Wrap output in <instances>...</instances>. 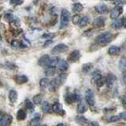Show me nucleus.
I'll use <instances>...</instances> for the list:
<instances>
[{
	"mask_svg": "<svg viewBox=\"0 0 126 126\" xmlns=\"http://www.w3.org/2000/svg\"><path fill=\"white\" fill-rule=\"evenodd\" d=\"M112 39V34L110 31L104 32L100 35H98L95 39V43L98 44V45H101V46H104L108 43H110Z\"/></svg>",
	"mask_w": 126,
	"mask_h": 126,
	"instance_id": "obj_1",
	"label": "nucleus"
},
{
	"mask_svg": "<svg viewBox=\"0 0 126 126\" xmlns=\"http://www.w3.org/2000/svg\"><path fill=\"white\" fill-rule=\"evenodd\" d=\"M70 21V13L66 10L63 9L60 14V28H64L69 24Z\"/></svg>",
	"mask_w": 126,
	"mask_h": 126,
	"instance_id": "obj_2",
	"label": "nucleus"
},
{
	"mask_svg": "<svg viewBox=\"0 0 126 126\" xmlns=\"http://www.w3.org/2000/svg\"><path fill=\"white\" fill-rule=\"evenodd\" d=\"M13 121V116L0 111V126H10Z\"/></svg>",
	"mask_w": 126,
	"mask_h": 126,
	"instance_id": "obj_3",
	"label": "nucleus"
},
{
	"mask_svg": "<svg viewBox=\"0 0 126 126\" xmlns=\"http://www.w3.org/2000/svg\"><path fill=\"white\" fill-rule=\"evenodd\" d=\"M122 12H123V7L120 6V5H116V6L112 9V11L110 12V17L112 20H115V19H117V18L119 17V16L122 14Z\"/></svg>",
	"mask_w": 126,
	"mask_h": 126,
	"instance_id": "obj_4",
	"label": "nucleus"
},
{
	"mask_svg": "<svg viewBox=\"0 0 126 126\" xmlns=\"http://www.w3.org/2000/svg\"><path fill=\"white\" fill-rule=\"evenodd\" d=\"M80 101V96L78 93H68L65 96V102L67 104H72L74 102Z\"/></svg>",
	"mask_w": 126,
	"mask_h": 126,
	"instance_id": "obj_5",
	"label": "nucleus"
},
{
	"mask_svg": "<svg viewBox=\"0 0 126 126\" xmlns=\"http://www.w3.org/2000/svg\"><path fill=\"white\" fill-rule=\"evenodd\" d=\"M68 48L69 47L67 46V45H65V44H57L56 46H54V47L52 48V50H51V53L52 54H57V53H62V52H65V51H67L68 50Z\"/></svg>",
	"mask_w": 126,
	"mask_h": 126,
	"instance_id": "obj_6",
	"label": "nucleus"
},
{
	"mask_svg": "<svg viewBox=\"0 0 126 126\" xmlns=\"http://www.w3.org/2000/svg\"><path fill=\"white\" fill-rule=\"evenodd\" d=\"M85 100H86V103L89 105V106H94L95 105V97L94 93L91 89H86L85 91Z\"/></svg>",
	"mask_w": 126,
	"mask_h": 126,
	"instance_id": "obj_7",
	"label": "nucleus"
},
{
	"mask_svg": "<svg viewBox=\"0 0 126 126\" xmlns=\"http://www.w3.org/2000/svg\"><path fill=\"white\" fill-rule=\"evenodd\" d=\"M67 79V74L65 72H61V74H59L55 79H54V81L56 82L57 86L59 87L60 85H62L63 83L65 82V80Z\"/></svg>",
	"mask_w": 126,
	"mask_h": 126,
	"instance_id": "obj_8",
	"label": "nucleus"
},
{
	"mask_svg": "<svg viewBox=\"0 0 126 126\" xmlns=\"http://www.w3.org/2000/svg\"><path fill=\"white\" fill-rule=\"evenodd\" d=\"M56 67L60 72H66L68 70V68H69V63L67 62L66 60H64V59H59L58 64H57Z\"/></svg>",
	"mask_w": 126,
	"mask_h": 126,
	"instance_id": "obj_9",
	"label": "nucleus"
},
{
	"mask_svg": "<svg viewBox=\"0 0 126 126\" xmlns=\"http://www.w3.org/2000/svg\"><path fill=\"white\" fill-rule=\"evenodd\" d=\"M79 58H80V52H79V50H78V49L73 50L69 54V57H68V59L70 61H72V62H77Z\"/></svg>",
	"mask_w": 126,
	"mask_h": 126,
	"instance_id": "obj_10",
	"label": "nucleus"
},
{
	"mask_svg": "<svg viewBox=\"0 0 126 126\" xmlns=\"http://www.w3.org/2000/svg\"><path fill=\"white\" fill-rule=\"evenodd\" d=\"M52 111L53 112H55V113H57V114H61V115H64L65 114V111L64 110L62 109V106H61V104L60 103H54L52 106Z\"/></svg>",
	"mask_w": 126,
	"mask_h": 126,
	"instance_id": "obj_11",
	"label": "nucleus"
},
{
	"mask_svg": "<svg viewBox=\"0 0 126 126\" xmlns=\"http://www.w3.org/2000/svg\"><path fill=\"white\" fill-rule=\"evenodd\" d=\"M49 59H50V56L49 55H47V54H45V55H43V56H41L40 58H39V60H38V64L40 65V66H42V67H47V64H48V61H49Z\"/></svg>",
	"mask_w": 126,
	"mask_h": 126,
	"instance_id": "obj_12",
	"label": "nucleus"
},
{
	"mask_svg": "<svg viewBox=\"0 0 126 126\" xmlns=\"http://www.w3.org/2000/svg\"><path fill=\"white\" fill-rule=\"evenodd\" d=\"M15 80L18 84H23V83H26L28 81V78L25 75H17L15 77Z\"/></svg>",
	"mask_w": 126,
	"mask_h": 126,
	"instance_id": "obj_13",
	"label": "nucleus"
},
{
	"mask_svg": "<svg viewBox=\"0 0 126 126\" xmlns=\"http://www.w3.org/2000/svg\"><path fill=\"white\" fill-rule=\"evenodd\" d=\"M41 109H42V111L44 113H49L50 111H52V107L49 103L47 102H43L42 105H41Z\"/></svg>",
	"mask_w": 126,
	"mask_h": 126,
	"instance_id": "obj_14",
	"label": "nucleus"
},
{
	"mask_svg": "<svg viewBox=\"0 0 126 126\" xmlns=\"http://www.w3.org/2000/svg\"><path fill=\"white\" fill-rule=\"evenodd\" d=\"M102 77V74H101V71L99 70H95L94 72L91 74V82L92 83H95L98 81V79Z\"/></svg>",
	"mask_w": 126,
	"mask_h": 126,
	"instance_id": "obj_15",
	"label": "nucleus"
},
{
	"mask_svg": "<svg viewBox=\"0 0 126 126\" xmlns=\"http://www.w3.org/2000/svg\"><path fill=\"white\" fill-rule=\"evenodd\" d=\"M115 80H116V77H115L114 75H112V74H109V75L106 77V84H107L109 87H111Z\"/></svg>",
	"mask_w": 126,
	"mask_h": 126,
	"instance_id": "obj_16",
	"label": "nucleus"
},
{
	"mask_svg": "<svg viewBox=\"0 0 126 126\" xmlns=\"http://www.w3.org/2000/svg\"><path fill=\"white\" fill-rule=\"evenodd\" d=\"M94 9H95V11H96L97 13H99V14H105V13H107V11H108V7H107L106 5H104V4H100V5L95 6Z\"/></svg>",
	"mask_w": 126,
	"mask_h": 126,
	"instance_id": "obj_17",
	"label": "nucleus"
},
{
	"mask_svg": "<svg viewBox=\"0 0 126 126\" xmlns=\"http://www.w3.org/2000/svg\"><path fill=\"white\" fill-rule=\"evenodd\" d=\"M120 52V48L117 46H110L108 49V53L110 55H117Z\"/></svg>",
	"mask_w": 126,
	"mask_h": 126,
	"instance_id": "obj_18",
	"label": "nucleus"
},
{
	"mask_svg": "<svg viewBox=\"0 0 126 126\" xmlns=\"http://www.w3.org/2000/svg\"><path fill=\"white\" fill-rule=\"evenodd\" d=\"M93 24L96 27H103L105 25V18L103 16H99L97 18H95L93 21Z\"/></svg>",
	"mask_w": 126,
	"mask_h": 126,
	"instance_id": "obj_19",
	"label": "nucleus"
},
{
	"mask_svg": "<svg viewBox=\"0 0 126 126\" xmlns=\"http://www.w3.org/2000/svg\"><path fill=\"white\" fill-rule=\"evenodd\" d=\"M86 110H87L86 105H85L84 103H82V102H79V104H78V106H77V111H78V113L83 114Z\"/></svg>",
	"mask_w": 126,
	"mask_h": 126,
	"instance_id": "obj_20",
	"label": "nucleus"
},
{
	"mask_svg": "<svg viewBox=\"0 0 126 126\" xmlns=\"http://www.w3.org/2000/svg\"><path fill=\"white\" fill-rule=\"evenodd\" d=\"M9 100L11 103H16L17 100V92L15 89H11L9 91Z\"/></svg>",
	"mask_w": 126,
	"mask_h": 126,
	"instance_id": "obj_21",
	"label": "nucleus"
},
{
	"mask_svg": "<svg viewBox=\"0 0 126 126\" xmlns=\"http://www.w3.org/2000/svg\"><path fill=\"white\" fill-rule=\"evenodd\" d=\"M118 68H119V70H120L122 73H123V72H126V56H122V57L119 59Z\"/></svg>",
	"mask_w": 126,
	"mask_h": 126,
	"instance_id": "obj_22",
	"label": "nucleus"
},
{
	"mask_svg": "<svg viewBox=\"0 0 126 126\" xmlns=\"http://www.w3.org/2000/svg\"><path fill=\"white\" fill-rule=\"evenodd\" d=\"M123 22H124V17L120 19H115L112 22V27L113 28H121L123 27Z\"/></svg>",
	"mask_w": 126,
	"mask_h": 126,
	"instance_id": "obj_23",
	"label": "nucleus"
},
{
	"mask_svg": "<svg viewBox=\"0 0 126 126\" xmlns=\"http://www.w3.org/2000/svg\"><path fill=\"white\" fill-rule=\"evenodd\" d=\"M93 68V65L92 63H85L82 65V68H81V71L84 73V74H88Z\"/></svg>",
	"mask_w": 126,
	"mask_h": 126,
	"instance_id": "obj_24",
	"label": "nucleus"
},
{
	"mask_svg": "<svg viewBox=\"0 0 126 126\" xmlns=\"http://www.w3.org/2000/svg\"><path fill=\"white\" fill-rule=\"evenodd\" d=\"M55 72H56L55 67H46V69H45V74H46V76H47V77L54 76Z\"/></svg>",
	"mask_w": 126,
	"mask_h": 126,
	"instance_id": "obj_25",
	"label": "nucleus"
},
{
	"mask_svg": "<svg viewBox=\"0 0 126 126\" xmlns=\"http://www.w3.org/2000/svg\"><path fill=\"white\" fill-rule=\"evenodd\" d=\"M39 84H40V87H41L42 89H45V88L48 87V84H49V79H47V78H43V79H40Z\"/></svg>",
	"mask_w": 126,
	"mask_h": 126,
	"instance_id": "obj_26",
	"label": "nucleus"
},
{
	"mask_svg": "<svg viewBox=\"0 0 126 126\" xmlns=\"http://www.w3.org/2000/svg\"><path fill=\"white\" fill-rule=\"evenodd\" d=\"M16 118L18 120H24L26 118V112L25 110L20 109V110H17V113H16Z\"/></svg>",
	"mask_w": 126,
	"mask_h": 126,
	"instance_id": "obj_27",
	"label": "nucleus"
},
{
	"mask_svg": "<svg viewBox=\"0 0 126 126\" xmlns=\"http://www.w3.org/2000/svg\"><path fill=\"white\" fill-rule=\"evenodd\" d=\"M72 10L75 13H79V12H81L83 10V5L81 3H75L73 5V7H72Z\"/></svg>",
	"mask_w": 126,
	"mask_h": 126,
	"instance_id": "obj_28",
	"label": "nucleus"
},
{
	"mask_svg": "<svg viewBox=\"0 0 126 126\" xmlns=\"http://www.w3.org/2000/svg\"><path fill=\"white\" fill-rule=\"evenodd\" d=\"M58 61H59L58 57H50L48 64H47V67H56L58 64Z\"/></svg>",
	"mask_w": 126,
	"mask_h": 126,
	"instance_id": "obj_29",
	"label": "nucleus"
},
{
	"mask_svg": "<svg viewBox=\"0 0 126 126\" xmlns=\"http://www.w3.org/2000/svg\"><path fill=\"white\" fill-rule=\"evenodd\" d=\"M88 23H89V17L86 16H84L80 18V21H79V24L80 27H84V26H86Z\"/></svg>",
	"mask_w": 126,
	"mask_h": 126,
	"instance_id": "obj_30",
	"label": "nucleus"
},
{
	"mask_svg": "<svg viewBox=\"0 0 126 126\" xmlns=\"http://www.w3.org/2000/svg\"><path fill=\"white\" fill-rule=\"evenodd\" d=\"M57 88H58V86H57L56 82L54 81V79L50 80V81H49V84H48V90L51 91V92H53V91H55Z\"/></svg>",
	"mask_w": 126,
	"mask_h": 126,
	"instance_id": "obj_31",
	"label": "nucleus"
},
{
	"mask_svg": "<svg viewBox=\"0 0 126 126\" xmlns=\"http://www.w3.org/2000/svg\"><path fill=\"white\" fill-rule=\"evenodd\" d=\"M75 119H76L77 123H79V124H85V123H88V120H87L83 115H78Z\"/></svg>",
	"mask_w": 126,
	"mask_h": 126,
	"instance_id": "obj_32",
	"label": "nucleus"
},
{
	"mask_svg": "<svg viewBox=\"0 0 126 126\" xmlns=\"http://www.w3.org/2000/svg\"><path fill=\"white\" fill-rule=\"evenodd\" d=\"M34 103L31 102L30 100H28V99H26L25 100V106H26V108H27V110H29V111H33L34 110Z\"/></svg>",
	"mask_w": 126,
	"mask_h": 126,
	"instance_id": "obj_33",
	"label": "nucleus"
},
{
	"mask_svg": "<svg viewBox=\"0 0 126 126\" xmlns=\"http://www.w3.org/2000/svg\"><path fill=\"white\" fill-rule=\"evenodd\" d=\"M33 103L35 105L42 104V94H37L33 97Z\"/></svg>",
	"mask_w": 126,
	"mask_h": 126,
	"instance_id": "obj_34",
	"label": "nucleus"
},
{
	"mask_svg": "<svg viewBox=\"0 0 126 126\" xmlns=\"http://www.w3.org/2000/svg\"><path fill=\"white\" fill-rule=\"evenodd\" d=\"M39 121H40V114L39 113H36L35 116H34V118L30 121V124L31 125H38Z\"/></svg>",
	"mask_w": 126,
	"mask_h": 126,
	"instance_id": "obj_35",
	"label": "nucleus"
},
{
	"mask_svg": "<svg viewBox=\"0 0 126 126\" xmlns=\"http://www.w3.org/2000/svg\"><path fill=\"white\" fill-rule=\"evenodd\" d=\"M105 84H106V78L102 76L100 79H98V81L96 82V85H97L98 87H102V86L105 85Z\"/></svg>",
	"mask_w": 126,
	"mask_h": 126,
	"instance_id": "obj_36",
	"label": "nucleus"
},
{
	"mask_svg": "<svg viewBox=\"0 0 126 126\" xmlns=\"http://www.w3.org/2000/svg\"><path fill=\"white\" fill-rule=\"evenodd\" d=\"M121 118L119 115H111L108 118V122H116V121H119Z\"/></svg>",
	"mask_w": 126,
	"mask_h": 126,
	"instance_id": "obj_37",
	"label": "nucleus"
},
{
	"mask_svg": "<svg viewBox=\"0 0 126 126\" xmlns=\"http://www.w3.org/2000/svg\"><path fill=\"white\" fill-rule=\"evenodd\" d=\"M80 18L81 17L79 15H75V16H73V17H72V22L74 24H78V23H79V21H80Z\"/></svg>",
	"mask_w": 126,
	"mask_h": 126,
	"instance_id": "obj_38",
	"label": "nucleus"
},
{
	"mask_svg": "<svg viewBox=\"0 0 126 126\" xmlns=\"http://www.w3.org/2000/svg\"><path fill=\"white\" fill-rule=\"evenodd\" d=\"M10 3L14 6H17V5H21L23 3V0H10Z\"/></svg>",
	"mask_w": 126,
	"mask_h": 126,
	"instance_id": "obj_39",
	"label": "nucleus"
},
{
	"mask_svg": "<svg viewBox=\"0 0 126 126\" xmlns=\"http://www.w3.org/2000/svg\"><path fill=\"white\" fill-rule=\"evenodd\" d=\"M11 46L14 47H19L21 46V43L20 42H18L17 40H14V41H12L11 42Z\"/></svg>",
	"mask_w": 126,
	"mask_h": 126,
	"instance_id": "obj_40",
	"label": "nucleus"
},
{
	"mask_svg": "<svg viewBox=\"0 0 126 126\" xmlns=\"http://www.w3.org/2000/svg\"><path fill=\"white\" fill-rule=\"evenodd\" d=\"M87 126H100V124L97 121H91V122H88L87 123Z\"/></svg>",
	"mask_w": 126,
	"mask_h": 126,
	"instance_id": "obj_41",
	"label": "nucleus"
},
{
	"mask_svg": "<svg viewBox=\"0 0 126 126\" xmlns=\"http://www.w3.org/2000/svg\"><path fill=\"white\" fill-rule=\"evenodd\" d=\"M118 115L120 116V118H121V119L126 120V111H122V112H120Z\"/></svg>",
	"mask_w": 126,
	"mask_h": 126,
	"instance_id": "obj_42",
	"label": "nucleus"
},
{
	"mask_svg": "<svg viewBox=\"0 0 126 126\" xmlns=\"http://www.w3.org/2000/svg\"><path fill=\"white\" fill-rule=\"evenodd\" d=\"M52 37H54V34H45V35L42 36V38H45V39H47V38H52Z\"/></svg>",
	"mask_w": 126,
	"mask_h": 126,
	"instance_id": "obj_43",
	"label": "nucleus"
},
{
	"mask_svg": "<svg viewBox=\"0 0 126 126\" xmlns=\"http://www.w3.org/2000/svg\"><path fill=\"white\" fill-rule=\"evenodd\" d=\"M120 101H121V103H122V104H124V105H126V95H123V96L121 97Z\"/></svg>",
	"mask_w": 126,
	"mask_h": 126,
	"instance_id": "obj_44",
	"label": "nucleus"
},
{
	"mask_svg": "<svg viewBox=\"0 0 126 126\" xmlns=\"http://www.w3.org/2000/svg\"><path fill=\"white\" fill-rule=\"evenodd\" d=\"M122 80H123V83L126 84V72H123L122 74Z\"/></svg>",
	"mask_w": 126,
	"mask_h": 126,
	"instance_id": "obj_45",
	"label": "nucleus"
},
{
	"mask_svg": "<svg viewBox=\"0 0 126 126\" xmlns=\"http://www.w3.org/2000/svg\"><path fill=\"white\" fill-rule=\"evenodd\" d=\"M51 43H52V40H47V42L45 43V45H44V47H47V46H48V45H50Z\"/></svg>",
	"mask_w": 126,
	"mask_h": 126,
	"instance_id": "obj_46",
	"label": "nucleus"
},
{
	"mask_svg": "<svg viewBox=\"0 0 126 126\" xmlns=\"http://www.w3.org/2000/svg\"><path fill=\"white\" fill-rule=\"evenodd\" d=\"M6 65H7V67H8V68H10V69H11V68H14V66H15L14 64H11V63H9V62H7Z\"/></svg>",
	"mask_w": 126,
	"mask_h": 126,
	"instance_id": "obj_47",
	"label": "nucleus"
},
{
	"mask_svg": "<svg viewBox=\"0 0 126 126\" xmlns=\"http://www.w3.org/2000/svg\"><path fill=\"white\" fill-rule=\"evenodd\" d=\"M55 126H66V124H65V123H63V122H60V123L56 124Z\"/></svg>",
	"mask_w": 126,
	"mask_h": 126,
	"instance_id": "obj_48",
	"label": "nucleus"
},
{
	"mask_svg": "<svg viewBox=\"0 0 126 126\" xmlns=\"http://www.w3.org/2000/svg\"><path fill=\"white\" fill-rule=\"evenodd\" d=\"M123 27H125L126 28V18L124 17V22H123Z\"/></svg>",
	"mask_w": 126,
	"mask_h": 126,
	"instance_id": "obj_49",
	"label": "nucleus"
},
{
	"mask_svg": "<svg viewBox=\"0 0 126 126\" xmlns=\"http://www.w3.org/2000/svg\"><path fill=\"white\" fill-rule=\"evenodd\" d=\"M103 1H110V2H116L117 0H103Z\"/></svg>",
	"mask_w": 126,
	"mask_h": 126,
	"instance_id": "obj_50",
	"label": "nucleus"
},
{
	"mask_svg": "<svg viewBox=\"0 0 126 126\" xmlns=\"http://www.w3.org/2000/svg\"><path fill=\"white\" fill-rule=\"evenodd\" d=\"M35 126H47V125H45V124H38V125H35Z\"/></svg>",
	"mask_w": 126,
	"mask_h": 126,
	"instance_id": "obj_51",
	"label": "nucleus"
},
{
	"mask_svg": "<svg viewBox=\"0 0 126 126\" xmlns=\"http://www.w3.org/2000/svg\"><path fill=\"white\" fill-rule=\"evenodd\" d=\"M125 108H126V107H125Z\"/></svg>",
	"mask_w": 126,
	"mask_h": 126,
	"instance_id": "obj_52",
	"label": "nucleus"
}]
</instances>
